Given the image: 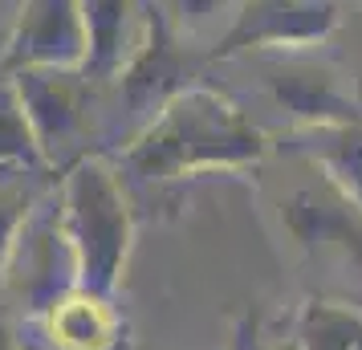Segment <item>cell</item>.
Returning a JSON list of instances; mask_svg holds the SVG:
<instances>
[{
    "mask_svg": "<svg viewBox=\"0 0 362 350\" xmlns=\"http://www.w3.org/2000/svg\"><path fill=\"white\" fill-rule=\"evenodd\" d=\"M151 4L163 13L167 25L180 37H196V33H204L208 25H216L220 13H228V25H232L240 0H151Z\"/></svg>",
    "mask_w": 362,
    "mask_h": 350,
    "instance_id": "cell-16",
    "label": "cell"
},
{
    "mask_svg": "<svg viewBox=\"0 0 362 350\" xmlns=\"http://www.w3.org/2000/svg\"><path fill=\"white\" fill-rule=\"evenodd\" d=\"M0 350H13V330H8V314L0 305Z\"/></svg>",
    "mask_w": 362,
    "mask_h": 350,
    "instance_id": "cell-17",
    "label": "cell"
},
{
    "mask_svg": "<svg viewBox=\"0 0 362 350\" xmlns=\"http://www.w3.org/2000/svg\"><path fill=\"white\" fill-rule=\"evenodd\" d=\"M273 350H301V346H297L293 338H289V342H281V346H273Z\"/></svg>",
    "mask_w": 362,
    "mask_h": 350,
    "instance_id": "cell-18",
    "label": "cell"
},
{
    "mask_svg": "<svg viewBox=\"0 0 362 350\" xmlns=\"http://www.w3.org/2000/svg\"><path fill=\"white\" fill-rule=\"evenodd\" d=\"M0 163H33L49 167L33 134V122L21 106L13 82H0Z\"/></svg>",
    "mask_w": 362,
    "mask_h": 350,
    "instance_id": "cell-15",
    "label": "cell"
},
{
    "mask_svg": "<svg viewBox=\"0 0 362 350\" xmlns=\"http://www.w3.org/2000/svg\"><path fill=\"white\" fill-rule=\"evenodd\" d=\"M8 82L33 122L45 163L53 171L78 163L86 155L82 143L90 131V74L82 66H21Z\"/></svg>",
    "mask_w": 362,
    "mask_h": 350,
    "instance_id": "cell-4",
    "label": "cell"
},
{
    "mask_svg": "<svg viewBox=\"0 0 362 350\" xmlns=\"http://www.w3.org/2000/svg\"><path fill=\"white\" fill-rule=\"evenodd\" d=\"M183 37L167 25V17L155 8L147 0V29H143V41H139V49L131 53V62L127 69L118 74V94L127 102V110L134 115V131H143L151 118L163 110L167 102L180 94L183 86Z\"/></svg>",
    "mask_w": 362,
    "mask_h": 350,
    "instance_id": "cell-7",
    "label": "cell"
},
{
    "mask_svg": "<svg viewBox=\"0 0 362 350\" xmlns=\"http://www.w3.org/2000/svg\"><path fill=\"white\" fill-rule=\"evenodd\" d=\"M293 342L301 350H362V310L329 298L305 301Z\"/></svg>",
    "mask_w": 362,
    "mask_h": 350,
    "instance_id": "cell-14",
    "label": "cell"
},
{
    "mask_svg": "<svg viewBox=\"0 0 362 350\" xmlns=\"http://www.w3.org/2000/svg\"><path fill=\"white\" fill-rule=\"evenodd\" d=\"M281 224L305 252L338 249L362 265V212L322 175L317 187H297L281 200Z\"/></svg>",
    "mask_w": 362,
    "mask_h": 350,
    "instance_id": "cell-10",
    "label": "cell"
},
{
    "mask_svg": "<svg viewBox=\"0 0 362 350\" xmlns=\"http://www.w3.org/2000/svg\"><path fill=\"white\" fill-rule=\"evenodd\" d=\"M74 285H78V257L66 236L62 200H57V184H53L37 200L29 220L21 224L17 240L0 265V305H4V314L13 310L25 326V322H37Z\"/></svg>",
    "mask_w": 362,
    "mask_h": 350,
    "instance_id": "cell-3",
    "label": "cell"
},
{
    "mask_svg": "<svg viewBox=\"0 0 362 350\" xmlns=\"http://www.w3.org/2000/svg\"><path fill=\"white\" fill-rule=\"evenodd\" d=\"M301 49H281L264 66V86L297 127H342L362 122V106L342 86V74L326 62H305Z\"/></svg>",
    "mask_w": 362,
    "mask_h": 350,
    "instance_id": "cell-6",
    "label": "cell"
},
{
    "mask_svg": "<svg viewBox=\"0 0 362 350\" xmlns=\"http://www.w3.org/2000/svg\"><path fill=\"white\" fill-rule=\"evenodd\" d=\"M33 334V350H118L122 346V314L115 293H98L74 285L53 301L37 322H25Z\"/></svg>",
    "mask_w": 362,
    "mask_h": 350,
    "instance_id": "cell-8",
    "label": "cell"
},
{
    "mask_svg": "<svg viewBox=\"0 0 362 350\" xmlns=\"http://www.w3.org/2000/svg\"><path fill=\"white\" fill-rule=\"evenodd\" d=\"M86 57L90 82H115L147 29V0H82Z\"/></svg>",
    "mask_w": 362,
    "mask_h": 350,
    "instance_id": "cell-11",
    "label": "cell"
},
{
    "mask_svg": "<svg viewBox=\"0 0 362 350\" xmlns=\"http://www.w3.org/2000/svg\"><path fill=\"white\" fill-rule=\"evenodd\" d=\"M293 151L305 155L329 184L362 212V122H342V127H297Z\"/></svg>",
    "mask_w": 362,
    "mask_h": 350,
    "instance_id": "cell-12",
    "label": "cell"
},
{
    "mask_svg": "<svg viewBox=\"0 0 362 350\" xmlns=\"http://www.w3.org/2000/svg\"><path fill=\"white\" fill-rule=\"evenodd\" d=\"M269 155V134L212 86H183L122 147L139 180H180L196 171H240Z\"/></svg>",
    "mask_w": 362,
    "mask_h": 350,
    "instance_id": "cell-1",
    "label": "cell"
},
{
    "mask_svg": "<svg viewBox=\"0 0 362 350\" xmlns=\"http://www.w3.org/2000/svg\"><path fill=\"white\" fill-rule=\"evenodd\" d=\"M82 0H21L17 29L8 37V69L82 66Z\"/></svg>",
    "mask_w": 362,
    "mask_h": 350,
    "instance_id": "cell-9",
    "label": "cell"
},
{
    "mask_svg": "<svg viewBox=\"0 0 362 350\" xmlns=\"http://www.w3.org/2000/svg\"><path fill=\"white\" fill-rule=\"evenodd\" d=\"M338 29V0H240L236 17L216 37L212 62L240 53L310 49Z\"/></svg>",
    "mask_w": 362,
    "mask_h": 350,
    "instance_id": "cell-5",
    "label": "cell"
},
{
    "mask_svg": "<svg viewBox=\"0 0 362 350\" xmlns=\"http://www.w3.org/2000/svg\"><path fill=\"white\" fill-rule=\"evenodd\" d=\"M57 184L53 167H33V163H0V265L17 240L21 224L29 220L37 200Z\"/></svg>",
    "mask_w": 362,
    "mask_h": 350,
    "instance_id": "cell-13",
    "label": "cell"
},
{
    "mask_svg": "<svg viewBox=\"0 0 362 350\" xmlns=\"http://www.w3.org/2000/svg\"><path fill=\"white\" fill-rule=\"evenodd\" d=\"M57 200L66 236L78 257V285L115 293L134 245L131 200L122 192L118 171L98 155H82L57 180Z\"/></svg>",
    "mask_w": 362,
    "mask_h": 350,
    "instance_id": "cell-2",
    "label": "cell"
}]
</instances>
